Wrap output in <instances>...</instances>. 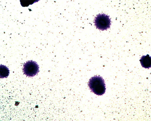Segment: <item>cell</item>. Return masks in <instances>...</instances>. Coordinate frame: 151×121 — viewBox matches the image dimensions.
<instances>
[{
    "label": "cell",
    "mask_w": 151,
    "mask_h": 121,
    "mask_svg": "<svg viewBox=\"0 0 151 121\" xmlns=\"http://www.w3.org/2000/svg\"><path fill=\"white\" fill-rule=\"evenodd\" d=\"M39 67L35 62L29 60L23 66V69L24 74L29 77H34L39 71Z\"/></svg>",
    "instance_id": "3"
},
{
    "label": "cell",
    "mask_w": 151,
    "mask_h": 121,
    "mask_svg": "<svg viewBox=\"0 0 151 121\" xmlns=\"http://www.w3.org/2000/svg\"><path fill=\"white\" fill-rule=\"evenodd\" d=\"M88 85L91 91L95 94L101 96L106 92V84L104 80L100 76H95L89 81Z\"/></svg>",
    "instance_id": "1"
},
{
    "label": "cell",
    "mask_w": 151,
    "mask_h": 121,
    "mask_svg": "<svg viewBox=\"0 0 151 121\" xmlns=\"http://www.w3.org/2000/svg\"><path fill=\"white\" fill-rule=\"evenodd\" d=\"M151 57L147 54L143 56L140 60L142 66L145 68L149 69L151 67Z\"/></svg>",
    "instance_id": "4"
},
{
    "label": "cell",
    "mask_w": 151,
    "mask_h": 121,
    "mask_svg": "<svg viewBox=\"0 0 151 121\" xmlns=\"http://www.w3.org/2000/svg\"><path fill=\"white\" fill-rule=\"evenodd\" d=\"M111 22L109 16L104 14H99L95 18L94 23L96 28L102 31L109 28Z\"/></svg>",
    "instance_id": "2"
},
{
    "label": "cell",
    "mask_w": 151,
    "mask_h": 121,
    "mask_svg": "<svg viewBox=\"0 0 151 121\" xmlns=\"http://www.w3.org/2000/svg\"><path fill=\"white\" fill-rule=\"evenodd\" d=\"M9 74L8 68L4 65H1V78H7Z\"/></svg>",
    "instance_id": "5"
}]
</instances>
